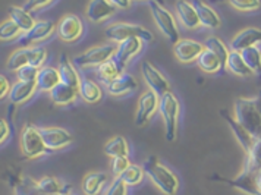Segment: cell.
I'll return each instance as SVG.
<instances>
[{"label":"cell","instance_id":"obj_19","mask_svg":"<svg viewBox=\"0 0 261 195\" xmlns=\"http://www.w3.org/2000/svg\"><path fill=\"white\" fill-rule=\"evenodd\" d=\"M176 15H178L180 24L188 30H197L198 26H201L197 11H195L194 5L188 0H178L176 2Z\"/></svg>","mask_w":261,"mask_h":195},{"label":"cell","instance_id":"obj_9","mask_svg":"<svg viewBox=\"0 0 261 195\" xmlns=\"http://www.w3.org/2000/svg\"><path fill=\"white\" fill-rule=\"evenodd\" d=\"M143 43L144 40L140 37H130L123 41H119L113 58L123 71H125V66L143 50Z\"/></svg>","mask_w":261,"mask_h":195},{"label":"cell","instance_id":"obj_12","mask_svg":"<svg viewBox=\"0 0 261 195\" xmlns=\"http://www.w3.org/2000/svg\"><path fill=\"white\" fill-rule=\"evenodd\" d=\"M141 73H143L145 82L148 84L150 90H153L159 96H163L170 91V84L165 78V75L155 69L150 62H143L141 65Z\"/></svg>","mask_w":261,"mask_h":195},{"label":"cell","instance_id":"obj_40","mask_svg":"<svg viewBox=\"0 0 261 195\" xmlns=\"http://www.w3.org/2000/svg\"><path fill=\"white\" fill-rule=\"evenodd\" d=\"M230 6L242 12H254L261 8V0H227Z\"/></svg>","mask_w":261,"mask_h":195},{"label":"cell","instance_id":"obj_6","mask_svg":"<svg viewBox=\"0 0 261 195\" xmlns=\"http://www.w3.org/2000/svg\"><path fill=\"white\" fill-rule=\"evenodd\" d=\"M116 51V46L115 44H101V46H95L88 49L85 53L80 54L75 58L73 65L76 68H94V66H100L103 62L109 61L115 56Z\"/></svg>","mask_w":261,"mask_h":195},{"label":"cell","instance_id":"obj_23","mask_svg":"<svg viewBox=\"0 0 261 195\" xmlns=\"http://www.w3.org/2000/svg\"><path fill=\"white\" fill-rule=\"evenodd\" d=\"M222 116L225 118L226 122L229 123V126H230L232 132L235 134L237 140L239 141V144H241V147L244 148V151H245V153H248L249 150L252 148V146H254V143H255V138L249 134L248 131H247L241 123L238 122L233 116L226 115V112H222Z\"/></svg>","mask_w":261,"mask_h":195},{"label":"cell","instance_id":"obj_11","mask_svg":"<svg viewBox=\"0 0 261 195\" xmlns=\"http://www.w3.org/2000/svg\"><path fill=\"white\" fill-rule=\"evenodd\" d=\"M159 101H160V96L157 93H154L153 90L145 91L143 96L140 97L138 109H137V115H135V123L138 126H144L151 119V116L154 115L155 110L159 109Z\"/></svg>","mask_w":261,"mask_h":195},{"label":"cell","instance_id":"obj_48","mask_svg":"<svg viewBox=\"0 0 261 195\" xmlns=\"http://www.w3.org/2000/svg\"><path fill=\"white\" fill-rule=\"evenodd\" d=\"M148 2H150V0H148ZM154 2L160 3V5H165V0H154Z\"/></svg>","mask_w":261,"mask_h":195},{"label":"cell","instance_id":"obj_1","mask_svg":"<svg viewBox=\"0 0 261 195\" xmlns=\"http://www.w3.org/2000/svg\"><path fill=\"white\" fill-rule=\"evenodd\" d=\"M233 118L255 140L261 138V93L255 97H241L235 101Z\"/></svg>","mask_w":261,"mask_h":195},{"label":"cell","instance_id":"obj_35","mask_svg":"<svg viewBox=\"0 0 261 195\" xmlns=\"http://www.w3.org/2000/svg\"><path fill=\"white\" fill-rule=\"evenodd\" d=\"M37 189L40 192H46V194H60L65 192V183H62L58 178L53 176H44L37 182Z\"/></svg>","mask_w":261,"mask_h":195},{"label":"cell","instance_id":"obj_16","mask_svg":"<svg viewBox=\"0 0 261 195\" xmlns=\"http://www.w3.org/2000/svg\"><path fill=\"white\" fill-rule=\"evenodd\" d=\"M116 6L110 0H90L85 15L91 22H103L116 12Z\"/></svg>","mask_w":261,"mask_h":195},{"label":"cell","instance_id":"obj_28","mask_svg":"<svg viewBox=\"0 0 261 195\" xmlns=\"http://www.w3.org/2000/svg\"><path fill=\"white\" fill-rule=\"evenodd\" d=\"M98 69H97V75H98V78H100V81L103 82V84H109V82H112L113 79H116L120 73L123 72V69L119 66V63L115 61V58H112V59H109V61L103 62L100 66H97Z\"/></svg>","mask_w":261,"mask_h":195},{"label":"cell","instance_id":"obj_34","mask_svg":"<svg viewBox=\"0 0 261 195\" xmlns=\"http://www.w3.org/2000/svg\"><path fill=\"white\" fill-rule=\"evenodd\" d=\"M241 54L244 58L245 63L248 65V68L252 71V73H258L261 75V50L258 46H251L247 49L241 50Z\"/></svg>","mask_w":261,"mask_h":195},{"label":"cell","instance_id":"obj_31","mask_svg":"<svg viewBox=\"0 0 261 195\" xmlns=\"http://www.w3.org/2000/svg\"><path fill=\"white\" fill-rule=\"evenodd\" d=\"M9 18L19 25V28L24 33L25 31H30L34 26V24H36V19L33 18V15L28 12L25 8H19V6L9 8Z\"/></svg>","mask_w":261,"mask_h":195},{"label":"cell","instance_id":"obj_17","mask_svg":"<svg viewBox=\"0 0 261 195\" xmlns=\"http://www.w3.org/2000/svg\"><path fill=\"white\" fill-rule=\"evenodd\" d=\"M107 93L110 96H125L129 94L132 91H135L138 88V82L137 79L128 72H122L116 79H113L112 82L107 84Z\"/></svg>","mask_w":261,"mask_h":195},{"label":"cell","instance_id":"obj_4","mask_svg":"<svg viewBox=\"0 0 261 195\" xmlns=\"http://www.w3.org/2000/svg\"><path fill=\"white\" fill-rule=\"evenodd\" d=\"M150 5V11L153 15V19H154L155 25L160 28V31L167 37V40L170 43H178L179 40V28L178 22L175 19V16L169 12L167 9H165V5H160L154 0H150L148 2Z\"/></svg>","mask_w":261,"mask_h":195},{"label":"cell","instance_id":"obj_47","mask_svg":"<svg viewBox=\"0 0 261 195\" xmlns=\"http://www.w3.org/2000/svg\"><path fill=\"white\" fill-rule=\"evenodd\" d=\"M118 9H128L130 6V2L132 0H110Z\"/></svg>","mask_w":261,"mask_h":195},{"label":"cell","instance_id":"obj_27","mask_svg":"<svg viewBox=\"0 0 261 195\" xmlns=\"http://www.w3.org/2000/svg\"><path fill=\"white\" fill-rule=\"evenodd\" d=\"M226 68L233 73L237 76H249L252 71L248 68V65L245 63L241 51H237V50H230V54L227 58V62H226Z\"/></svg>","mask_w":261,"mask_h":195},{"label":"cell","instance_id":"obj_45","mask_svg":"<svg viewBox=\"0 0 261 195\" xmlns=\"http://www.w3.org/2000/svg\"><path fill=\"white\" fill-rule=\"evenodd\" d=\"M0 129H2V138H0V143H2V146H3V144L8 141L9 135H11L9 125H8V122H6L5 119H2V121H0Z\"/></svg>","mask_w":261,"mask_h":195},{"label":"cell","instance_id":"obj_18","mask_svg":"<svg viewBox=\"0 0 261 195\" xmlns=\"http://www.w3.org/2000/svg\"><path fill=\"white\" fill-rule=\"evenodd\" d=\"M261 43V30L260 28H245L242 31H239L237 36L232 38L229 47L230 50H241L251 47V46H257Z\"/></svg>","mask_w":261,"mask_h":195},{"label":"cell","instance_id":"obj_41","mask_svg":"<svg viewBox=\"0 0 261 195\" xmlns=\"http://www.w3.org/2000/svg\"><path fill=\"white\" fill-rule=\"evenodd\" d=\"M38 72H40V68L37 66H33V65H25L21 69L16 71V76L19 81H30V82H36L37 76H38Z\"/></svg>","mask_w":261,"mask_h":195},{"label":"cell","instance_id":"obj_36","mask_svg":"<svg viewBox=\"0 0 261 195\" xmlns=\"http://www.w3.org/2000/svg\"><path fill=\"white\" fill-rule=\"evenodd\" d=\"M30 63V58H28V47H22L13 51L9 56V59L6 62V68L12 72H16L18 69H21L22 66Z\"/></svg>","mask_w":261,"mask_h":195},{"label":"cell","instance_id":"obj_32","mask_svg":"<svg viewBox=\"0 0 261 195\" xmlns=\"http://www.w3.org/2000/svg\"><path fill=\"white\" fill-rule=\"evenodd\" d=\"M204 47L207 50H210V51H213L214 54H217L226 69V62H227V58H229V54H230V47H227L219 37L214 36L208 37V38L204 41Z\"/></svg>","mask_w":261,"mask_h":195},{"label":"cell","instance_id":"obj_20","mask_svg":"<svg viewBox=\"0 0 261 195\" xmlns=\"http://www.w3.org/2000/svg\"><path fill=\"white\" fill-rule=\"evenodd\" d=\"M78 96H80L78 87L65 84V82H62V81L50 91L51 101H53L55 104H58V106H68V104L73 103Z\"/></svg>","mask_w":261,"mask_h":195},{"label":"cell","instance_id":"obj_39","mask_svg":"<svg viewBox=\"0 0 261 195\" xmlns=\"http://www.w3.org/2000/svg\"><path fill=\"white\" fill-rule=\"evenodd\" d=\"M28 58H30V65L41 68L44 62L47 59V50L41 46L37 47H28Z\"/></svg>","mask_w":261,"mask_h":195},{"label":"cell","instance_id":"obj_8","mask_svg":"<svg viewBox=\"0 0 261 195\" xmlns=\"http://www.w3.org/2000/svg\"><path fill=\"white\" fill-rule=\"evenodd\" d=\"M247 154V159H245V164H244V169L239 173V176L235 178L233 181H229V183L235 188H239L244 182H247L249 178H252L254 175L260 173L261 172V138L260 140H255L252 148L249 150Z\"/></svg>","mask_w":261,"mask_h":195},{"label":"cell","instance_id":"obj_3","mask_svg":"<svg viewBox=\"0 0 261 195\" xmlns=\"http://www.w3.org/2000/svg\"><path fill=\"white\" fill-rule=\"evenodd\" d=\"M179 101L176 96L169 91L166 94L160 96L159 101V112L165 121V128H166V140L167 141H175L176 132H178V118H179Z\"/></svg>","mask_w":261,"mask_h":195},{"label":"cell","instance_id":"obj_42","mask_svg":"<svg viewBox=\"0 0 261 195\" xmlns=\"http://www.w3.org/2000/svg\"><path fill=\"white\" fill-rule=\"evenodd\" d=\"M129 159L128 156H118V157H113L112 160V172L115 176H120L122 172H125V169L129 166Z\"/></svg>","mask_w":261,"mask_h":195},{"label":"cell","instance_id":"obj_14","mask_svg":"<svg viewBox=\"0 0 261 195\" xmlns=\"http://www.w3.org/2000/svg\"><path fill=\"white\" fill-rule=\"evenodd\" d=\"M205 49L204 44L195 41V40H179L178 43L173 44V53L176 56V59L182 63H192L197 62L198 56L202 53V50Z\"/></svg>","mask_w":261,"mask_h":195},{"label":"cell","instance_id":"obj_24","mask_svg":"<svg viewBox=\"0 0 261 195\" xmlns=\"http://www.w3.org/2000/svg\"><path fill=\"white\" fill-rule=\"evenodd\" d=\"M37 88L40 91H51L60 82L59 69L51 66H41L37 76Z\"/></svg>","mask_w":261,"mask_h":195},{"label":"cell","instance_id":"obj_22","mask_svg":"<svg viewBox=\"0 0 261 195\" xmlns=\"http://www.w3.org/2000/svg\"><path fill=\"white\" fill-rule=\"evenodd\" d=\"M37 90V82H30V81H18L11 87V91H9V101L12 104H21L25 103L27 100L33 97V94L36 93Z\"/></svg>","mask_w":261,"mask_h":195},{"label":"cell","instance_id":"obj_25","mask_svg":"<svg viewBox=\"0 0 261 195\" xmlns=\"http://www.w3.org/2000/svg\"><path fill=\"white\" fill-rule=\"evenodd\" d=\"M59 73H60V81L69 86L78 87L81 82V76L76 71V68L73 66V63L69 61V58L66 54H62L59 59Z\"/></svg>","mask_w":261,"mask_h":195},{"label":"cell","instance_id":"obj_33","mask_svg":"<svg viewBox=\"0 0 261 195\" xmlns=\"http://www.w3.org/2000/svg\"><path fill=\"white\" fill-rule=\"evenodd\" d=\"M105 153L112 159L118 156H129L128 141L123 136H115L105 146Z\"/></svg>","mask_w":261,"mask_h":195},{"label":"cell","instance_id":"obj_21","mask_svg":"<svg viewBox=\"0 0 261 195\" xmlns=\"http://www.w3.org/2000/svg\"><path fill=\"white\" fill-rule=\"evenodd\" d=\"M191 3L194 5V8L197 11V15H198V19H200L202 26L212 28V30H216V28L220 26V16H219V13L216 12L212 6H208L202 0H192Z\"/></svg>","mask_w":261,"mask_h":195},{"label":"cell","instance_id":"obj_5","mask_svg":"<svg viewBox=\"0 0 261 195\" xmlns=\"http://www.w3.org/2000/svg\"><path fill=\"white\" fill-rule=\"evenodd\" d=\"M19 141H21L22 154L27 159H37L43 156L44 153L50 151L43 140L40 128H36L34 125H25Z\"/></svg>","mask_w":261,"mask_h":195},{"label":"cell","instance_id":"obj_44","mask_svg":"<svg viewBox=\"0 0 261 195\" xmlns=\"http://www.w3.org/2000/svg\"><path fill=\"white\" fill-rule=\"evenodd\" d=\"M51 2H53V0H27L24 8L28 12H31V11H37V9L46 8V6H48Z\"/></svg>","mask_w":261,"mask_h":195},{"label":"cell","instance_id":"obj_38","mask_svg":"<svg viewBox=\"0 0 261 195\" xmlns=\"http://www.w3.org/2000/svg\"><path fill=\"white\" fill-rule=\"evenodd\" d=\"M21 34H24V31L12 19L5 21L0 25V38H2V41H9V40L19 37Z\"/></svg>","mask_w":261,"mask_h":195},{"label":"cell","instance_id":"obj_30","mask_svg":"<svg viewBox=\"0 0 261 195\" xmlns=\"http://www.w3.org/2000/svg\"><path fill=\"white\" fill-rule=\"evenodd\" d=\"M107 182V175L101 172H93L88 173L83 181V191L88 195L98 194L103 188V185Z\"/></svg>","mask_w":261,"mask_h":195},{"label":"cell","instance_id":"obj_10","mask_svg":"<svg viewBox=\"0 0 261 195\" xmlns=\"http://www.w3.org/2000/svg\"><path fill=\"white\" fill-rule=\"evenodd\" d=\"M58 36L65 41V43H73L76 41L80 37L83 36L84 33V24L83 21L80 19V16L68 13L65 15L58 24L56 28Z\"/></svg>","mask_w":261,"mask_h":195},{"label":"cell","instance_id":"obj_37","mask_svg":"<svg viewBox=\"0 0 261 195\" xmlns=\"http://www.w3.org/2000/svg\"><path fill=\"white\" fill-rule=\"evenodd\" d=\"M144 173L145 172H144L143 168H140L137 164H129L125 169V172H122L120 178L126 182L128 186H137V185H140V183L143 182Z\"/></svg>","mask_w":261,"mask_h":195},{"label":"cell","instance_id":"obj_43","mask_svg":"<svg viewBox=\"0 0 261 195\" xmlns=\"http://www.w3.org/2000/svg\"><path fill=\"white\" fill-rule=\"evenodd\" d=\"M126 182L120 178V176H116L115 181L112 182V185L106 189V194L109 195H123L126 194Z\"/></svg>","mask_w":261,"mask_h":195},{"label":"cell","instance_id":"obj_15","mask_svg":"<svg viewBox=\"0 0 261 195\" xmlns=\"http://www.w3.org/2000/svg\"><path fill=\"white\" fill-rule=\"evenodd\" d=\"M40 132L43 135V140L50 151L65 148L73 141L72 135L62 128H40Z\"/></svg>","mask_w":261,"mask_h":195},{"label":"cell","instance_id":"obj_46","mask_svg":"<svg viewBox=\"0 0 261 195\" xmlns=\"http://www.w3.org/2000/svg\"><path fill=\"white\" fill-rule=\"evenodd\" d=\"M0 84H2L0 98L3 100V98L9 96V91H11V87L12 86H9V82H8V79H6V76H5V75H2V76H0Z\"/></svg>","mask_w":261,"mask_h":195},{"label":"cell","instance_id":"obj_26","mask_svg":"<svg viewBox=\"0 0 261 195\" xmlns=\"http://www.w3.org/2000/svg\"><path fill=\"white\" fill-rule=\"evenodd\" d=\"M197 63H198L200 69L207 73H219L225 69V66H223L222 61L219 59V56L207 49L202 50V53L197 59Z\"/></svg>","mask_w":261,"mask_h":195},{"label":"cell","instance_id":"obj_2","mask_svg":"<svg viewBox=\"0 0 261 195\" xmlns=\"http://www.w3.org/2000/svg\"><path fill=\"white\" fill-rule=\"evenodd\" d=\"M143 169L145 172V175L151 179V182L154 183L162 192L169 195H173L178 192V176L170 169H167L166 166H163L157 160L155 156H150L148 159L144 161Z\"/></svg>","mask_w":261,"mask_h":195},{"label":"cell","instance_id":"obj_13","mask_svg":"<svg viewBox=\"0 0 261 195\" xmlns=\"http://www.w3.org/2000/svg\"><path fill=\"white\" fill-rule=\"evenodd\" d=\"M56 28L58 25L51 21H38L30 31H25L24 34L19 37V43L22 47H28L33 43H38L48 38L56 31Z\"/></svg>","mask_w":261,"mask_h":195},{"label":"cell","instance_id":"obj_7","mask_svg":"<svg viewBox=\"0 0 261 195\" xmlns=\"http://www.w3.org/2000/svg\"><path fill=\"white\" fill-rule=\"evenodd\" d=\"M106 37L110 41H123L130 37H140L143 38L145 43L153 41V34L145 30L144 26L134 24H123V22H118V24L109 25L106 28Z\"/></svg>","mask_w":261,"mask_h":195},{"label":"cell","instance_id":"obj_29","mask_svg":"<svg viewBox=\"0 0 261 195\" xmlns=\"http://www.w3.org/2000/svg\"><path fill=\"white\" fill-rule=\"evenodd\" d=\"M80 90V96L87 101V103H97L101 100V88L98 84H95L94 81H91L90 78H81V82L78 86Z\"/></svg>","mask_w":261,"mask_h":195}]
</instances>
